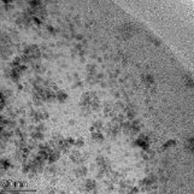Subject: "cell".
Listing matches in <instances>:
<instances>
[{
  "instance_id": "6da1fadb",
  "label": "cell",
  "mask_w": 194,
  "mask_h": 194,
  "mask_svg": "<svg viewBox=\"0 0 194 194\" xmlns=\"http://www.w3.org/2000/svg\"><path fill=\"white\" fill-rule=\"evenodd\" d=\"M60 154H62V152H60V151L53 150V151L51 152L50 157H48V160H47V163H48V164H53V163H56L58 159H59V158H60Z\"/></svg>"
},
{
  "instance_id": "7a4b0ae2",
  "label": "cell",
  "mask_w": 194,
  "mask_h": 194,
  "mask_svg": "<svg viewBox=\"0 0 194 194\" xmlns=\"http://www.w3.org/2000/svg\"><path fill=\"white\" fill-rule=\"evenodd\" d=\"M56 99H57L59 102H65V101H66V99H67V94L65 93L64 91L59 89V91H57V92H56Z\"/></svg>"
},
{
  "instance_id": "3957f363",
  "label": "cell",
  "mask_w": 194,
  "mask_h": 194,
  "mask_svg": "<svg viewBox=\"0 0 194 194\" xmlns=\"http://www.w3.org/2000/svg\"><path fill=\"white\" fill-rule=\"evenodd\" d=\"M30 137L34 139L35 141H39V140H42L43 139V133L42 131H37V130H34L30 134Z\"/></svg>"
},
{
  "instance_id": "277c9868",
  "label": "cell",
  "mask_w": 194,
  "mask_h": 194,
  "mask_svg": "<svg viewBox=\"0 0 194 194\" xmlns=\"http://www.w3.org/2000/svg\"><path fill=\"white\" fill-rule=\"evenodd\" d=\"M84 186H86V189H87V191H95V188H97V183H95V181H93V180H87Z\"/></svg>"
},
{
  "instance_id": "5b68a950",
  "label": "cell",
  "mask_w": 194,
  "mask_h": 194,
  "mask_svg": "<svg viewBox=\"0 0 194 194\" xmlns=\"http://www.w3.org/2000/svg\"><path fill=\"white\" fill-rule=\"evenodd\" d=\"M10 168H13V165L11 164V162L8 159H6V158H2L1 159V169H2V171H5V170H7Z\"/></svg>"
},
{
  "instance_id": "8992f818",
  "label": "cell",
  "mask_w": 194,
  "mask_h": 194,
  "mask_svg": "<svg viewBox=\"0 0 194 194\" xmlns=\"http://www.w3.org/2000/svg\"><path fill=\"white\" fill-rule=\"evenodd\" d=\"M92 137H93L94 141H98V142H102L104 141V136H102V134L100 131H94L92 134Z\"/></svg>"
},
{
  "instance_id": "52a82bcc",
  "label": "cell",
  "mask_w": 194,
  "mask_h": 194,
  "mask_svg": "<svg viewBox=\"0 0 194 194\" xmlns=\"http://www.w3.org/2000/svg\"><path fill=\"white\" fill-rule=\"evenodd\" d=\"M142 81L146 83V86H150V84H152L154 82V80H153V77L151 75H143L142 76Z\"/></svg>"
},
{
  "instance_id": "ba28073f",
  "label": "cell",
  "mask_w": 194,
  "mask_h": 194,
  "mask_svg": "<svg viewBox=\"0 0 194 194\" xmlns=\"http://www.w3.org/2000/svg\"><path fill=\"white\" fill-rule=\"evenodd\" d=\"M95 160H97V164H98V166H99V168H100V166H102L105 163L107 162V159H106L105 157H102V156H98Z\"/></svg>"
},
{
  "instance_id": "9c48e42d",
  "label": "cell",
  "mask_w": 194,
  "mask_h": 194,
  "mask_svg": "<svg viewBox=\"0 0 194 194\" xmlns=\"http://www.w3.org/2000/svg\"><path fill=\"white\" fill-rule=\"evenodd\" d=\"M87 71H88V74H89V75H95V74H97L95 65H93V64L87 65Z\"/></svg>"
},
{
  "instance_id": "30bf717a",
  "label": "cell",
  "mask_w": 194,
  "mask_h": 194,
  "mask_svg": "<svg viewBox=\"0 0 194 194\" xmlns=\"http://www.w3.org/2000/svg\"><path fill=\"white\" fill-rule=\"evenodd\" d=\"M83 145H84V141H83L82 137H78L77 140H75V146L76 147H82Z\"/></svg>"
},
{
  "instance_id": "8fae6325",
  "label": "cell",
  "mask_w": 194,
  "mask_h": 194,
  "mask_svg": "<svg viewBox=\"0 0 194 194\" xmlns=\"http://www.w3.org/2000/svg\"><path fill=\"white\" fill-rule=\"evenodd\" d=\"M93 126H94V128H95L97 131H100V130L102 129V126H104V124H102V122H101V121H98V122H95Z\"/></svg>"
},
{
  "instance_id": "7c38bea8",
  "label": "cell",
  "mask_w": 194,
  "mask_h": 194,
  "mask_svg": "<svg viewBox=\"0 0 194 194\" xmlns=\"http://www.w3.org/2000/svg\"><path fill=\"white\" fill-rule=\"evenodd\" d=\"M46 129V127H45V124L43 123H39L37 126H36V128H35V130H37V131H42L43 133V130Z\"/></svg>"
},
{
  "instance_id": "4fadbf2b",
  "label": "cell",
  "mask_w": 194,
  "mask_h": 194,
  "mask_svg": "<svg viewBox=\"0 0 194 194\" xmlns=\"http://www.w3.org/2000/svg\"><path fill=\"white\" fill-rule=\"evenodd\" d=\"M75 175H76L77 177H81V176H83V175H82V170H81V166H78V168H76V169H75Z\"/></svg>"
},
{
  "instance_id": "5bb4252c",
  "label": "cell",
  "mask_w": 194,
  "mask_h": 194,
  "mask_svg": "<svg viewBox=\"0 0 194 194\" xmlns=\"http://www.w3.org/2000/svg\"><path fill=\"white\" fill-rule=\"evenodd\" d=\"M80 166H81V170H82V175L86 176V175L88 174V168L84 166V165H80Z\"/></svg>"
},
{
  "instance_id": "9a60e30c",
  "label": "cell",
  "mask_w": 194,
  "mask_h": 194,
  "mask_svg": "<svg viewBox=\"0 0 194 194\" xmlns=\"http://www.w3.org/2000/svg\"><path fill=\"white\" fill-rule=\"evenodd\" d=\"M75 39H76L77 41H81V40H83V35H82V34H76V35H75Z\"/></svg>"
},
{
  "instance_id": "2e32d148",
  "label": "cell",
  "mask_w": 194,
  "mask_h": 194,
  "mask_svg": "<svg viewBox=\"0 0 194 194\" xmlns=\"http://www.w3.org/2000/svg\"><path fill=\"white\" fill-rule=\"evenodd\" d=\"M48 118H50V113L46 112V111L42 112V119H48Z\"/></svg>"
},
{
  "instance_id": "e0dca14e",
  "label": "cell",
  "mask_w": 194,
  "mask_h": 194,
  "mask_svg": "<svg viewBox=\"0 0 194 194\" xmlns=\"http://www.w3.org/2000/svg\"><path fill=\"white\" fill-rule=\"evenodd\" d=\"M18 123H19V126H21V127H23V126L25 124V119H24L23 117H21V118L18 119Z\"/></svg>"
},
{
  "instance_id": "ac0fdd59",
  "label": "cell",
  "mask_w": 194,
  "mask_h": 194,
  "mask_svg": "<svg viewBox=\"0 0 194 194\" xmlns=\"http://www.w3.org/2000/svg\"><path fill=\"white\" fill-rule=\"evenodd\" d=\"M119 186H121L122 188H126V187H128V183H127V181H121V182H119Z\"/></svg>"
},
{
  "instance_id": "d6986e66",
  "label": "cell",
  "mask_w": 194,
  "mask_h": 194,
  "mask_svg": "<svg viewBox=\"0 0 194 194\" xmlns=\"http://www.w3.org/2000/svg\"><path fill=\"white\" fill-rule=\"evenodd\" d=\"M80 60H81L82 63H84V62H86V58H84V57H81V58H80Z\"/></svg>"
},
{
  "instance_id": "ffe728a7",
  "label": "cell",
  "mask_w": 194,
  "mask_h": 194,
  "mask_svg": "<svg viewBox=\"0 0 194 194\" xmlns=\"http://www.w3.org/2000/svg\"><path fill=\"white\" fill-rule=\"evenodd\" d=\"M69 124H71V126L75 124V121H74V119H70V121H69Z\"/></svg>"
},
{
  "instance_id": "44dd1931",
  "label": "cell",
  "mask_w": 194,
  "mask_h": 194,
  "mask_svg": "<svg viewBox=\"0 0 194 194\" xmlns=\"http://www.w3.org/2000/svg\"><path fill=\"white\" fill-rule=\"evenodd\" d=\"M106 86H107L106 82H101V87H106Z\"/></svg>"
}]
</instances>
